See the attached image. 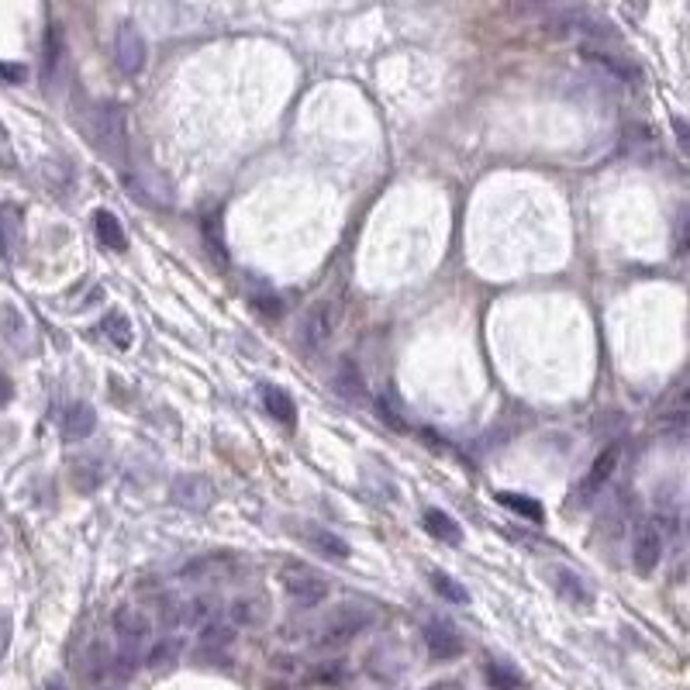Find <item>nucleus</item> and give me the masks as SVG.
<instances>
[{
  "label": "nucleus",
  "mask_w": 690,
  "mask_h": 690,
  "mask_svg": "<svg viewBox=\"0 0 690 690\" xmlns=\"http://www.w3.org/2000/svg\"><path fill=\"white\" fill-rule=\"evenodd\" d=\"M304 539L311 542L314 549L321 552V556H328V559H349L352 556V549H349V542L342 539V535H335L332 528H321V525H308L304 528Z\"/></svg>",
  "instance_id": "obj_18"
},
{
  "label": "nucleus",
  "mask_w": 690,
  "mask_h": 690,
  "mask_svg": "<svg viewBox=\"0 0 690 690\" xmlns=\"http://www.w3.org/2000/svg\"><path fill=\"white\" fill-rule=\"evenodd\" d=\"M94 232H97V242H101L104 249H114V252H125L128 249L125 228H121V221L114 218L111 211H97L94 214Z\"/></svg>",
  "instance_id": "obj_20"
},
{
  "label": "nucleus",
  "mask_w": 690,
  "mask_h": 690,
  "mask_svg": "<svg viewBox=\"0 0 690 690\" xmlns=\"http://www.w3.org/2000/svg\"><path fill=\"white\" fill-rule=\"evenodd\" d=\"M11 397H14V383L7 380L4 373H0V408H4V404L11 401Z\"/></svg>",
  "instance_id": "obj_31"
},
{
  "label": "nucleus",
  "mask_w": 690,
  "mask_h": 690,
  "mask_svg": "<svg viewBox=\"0 0 690 690\" xmlns=\"http://www.w3.org/2000/svg\"><path fill=\"white\" fill-rule=\"evenodd\" d=\"M259 401H263V408L270 411V418H276L280 425H287V428L297 425V404L287 390L273 387V383H263V387H259Z\"/></svg>",
  "instance_id": "obj_14"
},
{
  "label": "nucleus",
  "mask_w": 690,
  "mask_h": 690,
  "mask_svg": "<svg viewBox=\"0 0 690 690\" xmlns=\"http://www.w3.org/2000/svg\"><path fill=\"white\" fill-rule=\"evenodd\" d=\"M549 573H552V584H556V590L570 604H580V608H584V604L594 601V594H590V587L584 584V577H580L577 570H570V566L559 563V566H552Z\"/></svg>",
  "instance_id": "obj_15"
},
{
  "label": "nucleus",
  "mask_w": 690,
  "mask_h": 690,
  "mask_svg": "<svg viewBox=\"0 0 690 690\" xmlns=\"http://www.w3.org/2000/svg\"><path fill=\"white\" fill-rule=\"evenodd\" d=\"M87 135L111 163H118V166L128 163V128H125V111H121V104L104 101V104L90 107Z\"/></svg>",
  "instance_id": "obj_2"
},
{
  "label": "nucleus",
  "mask_w": 690,
  "mask_h": 690,
  "mask_svg": "<svg viewBox=\"0 0 690 690\" xmlns=\"http://www.w3.org/2000/svg\"><path fill=\"white\" fill-rule=\"evenodd\" d=\"M7 635H11V621H7V615H0V653L7 649Z\"/></svg>",
  "instance_id": "obj_32"
},
{
  "label": "nucleus",
  "mask_w": 690,
  "mask_h": 690,
  "mask_svg": "<svg viewBox=\"0 0 690 690\" xmlns=\"http://www.w3.org/2000/svg\"><path fill=\"white\" fill-rule=\"evenodd\" d=\"M0 76H4L7 83H21L28 76V69L18 63H0Z\"/></svg>",
  "instance_id": "obj_30"
},
{
  "label": "nucleus",
  "mask_w": 690,
  "mask_h": 690,
  "mask_svg": "<svg viewBox=\"0 0 690 690\" xmlns=\"http://www.w3.org/2000/svg\"><path fill=\"white\" fill-rule=\"evenodd\" d=\"M425 690H452V684H446V680H439V684H428Z\"/></svg>",
  "instance_id": "obj_34"
},
{
  "label": "nucleus",
  "mask_w": 690,
  "mask_h": 690,
  "mask_svg": "<svg viewBox=\"0 0 690 690\" xmlns=\"http://www.w3.org/2000/svg\"><path fill=\"white\" fill-rule=\"evenodd\" d=\"M487 677L497 690H518L521 687V673L511 663H504V659H494V663L487 666Z\"/></svg>",
  "instance_id": "obj_25"
},
{
  "label": "nucleus",
  "mask_w": 690,
  "mask_h": 690,
  "mask_svg": "<svg viewBox=\"0 0 690 690\" xmlns=\"http://www.w3.org/2000/svg\"><path fill=\"white\" fill-rule=\"evenodd\" d=\"M377 621V608L370 601H345L342 608H335V615H328L314 628V646L318 649H342L356 639L359 632Z\"/></svg>",
  "instance_id": "obj_1"
},
{
  "label": "nucleus",
  "mask_w": 690,
  "mask_h": 690,
  "mask_svg": "<svg viewBox=\"0 0 690 690\" xmlns=\"http://www.w3.org/2000/svg\"><path fill=\"white\" fill-rule=\"evenodd\" d=\"M377 411H380V418L387 421L390 428H397V432H404V428H408V425H404V418H401V414H397L394 408H390L387 401H377Z\"/></svg>",
  "instance_id": "obj_29"
},
{
  "label": "nucleus",
  "mask_w": 690,
  "mask_h": 690,
  "mask_svg": "<svg viewBox=\"0 0 690 690\" xmlns=\"http://www.w3.org/2000/svg\"><path fill=\"white\" fill-rule=\"evenodd\" d=\"M425 646L435 659H456L463 653V632L452 621L432 618L425 625Z\"/></svg>",
  "instance_id": "obj_10"
},
{
  "label": "nucleus",
  "mask_w": 690,
  "mask_h": 690,
  "mask_svg": "<svg viewBox=\"0 0 690 690\" xmlns=\"http://www.w3.org/2000/svg\"><path fill=\"white\" fill-rule=\"evenodd\" d=\"M283 590H287L290 601L301 604V608H318L332 587H328L325 573L311 570V566H304V563H290L287 570H283Z\"/></svg>",
  "instance_id": "obj_4"
},
{
  "label": "nucleus",
  "mask_w": 690,
  "mask_h": 690,
  "mask_svg": "<svg viewBox=\"0 0 690 690\" xmlns=\"http://www.w3.org/2000/svg\"><path fill=\"white\" fill-rule=\"evenodd\" d=\"M104 328V339L114 345V349H132L135 342V328L132 321L125 318V314H107V318L101 321Z\"/></svg>",
  "instance_id": "obj_21"
},
{
  "label": "nucleus",
  "mask_w": 690,
  "mask_h": 690,
  "mask_svg": "<svg viewBox=\"0 0 690 690\" xmlns=\"http://www.w3.org/2000/svg\"><path fill=\"white\" fill-rule=\"evenodd\" d=\"M114 635H118V649H114V653L132 659L138 666L145 663V653H149V646L156 642L149 615H145L142 608H135V604H125V608L114 611Z\"/></svg>",
  "instance_id": "obj_3"
},
{
  "label": "nucleus",
  "mask_w": 690,
  "mask_h": 690,
  "mask_svg": "<svg viewBox=\"0 0 690 690\" xmlns=\"http://www.w3.org/2000/svg\"><path fill=\"white\" fill-rule=\"evenodd\" d=\"M580 56H584L587 63H594L597 69H604L611 80L635 83L642 76V69L635 66V59L628 56V52H621V49H611V45H584V49H580Z\"/></svg>",
  "instance_id": "obj_7"
},
{
  "label": "nucleus",
  "mask_w": 690,
  "mask_h": 690,
  "mask_svg": "<svg viewBox=\"0 0 690 690\" xmlns=\"http://www.w3.org/2000/svg\"><path fill=\"white\" fill-rule=\"evenodd\" d=\"M114 63H118L121 73H128V76L145 69V38L132 21H125V25L118 28V38H114Z\"/></svg>",
  "instance_id": "obj_9"
},
{
  "label": "nucleus",
  "mask_w": 690,
  "mask_h": 690,
  "mask_svg": "<svg viewBox=\"0 0 690 690\" xmlns=\"http://www.w3.org/2000/svg\"><path fill=\"white\" fill-rule=\"evenodd\" d=\"M56 59H59L56 28H49V35H45V76H52V73H56Z\"/></svg>",
  "instance_id": "obj_28"
},
{
  "label": "nucleus",
  "mask_w": 690,
  "mask_h": 690,
  "mask_svg": "<svg viewBox=\"0 0 690 690\" xmlns=\"http://www.w3.org/2000/svg\"><path fill=\"white\" fill-rule=\"evenodd\" d=\"M97 428V411L90 408V404H69L66 414H63V435L69 442H80L87 439V435H94Z\"/></svg>",
  "instance_id": "obj_17"
},
{
  "label": "nucleus",
  "mask_w": 690,
  "mask_h": 690,
  "mask_svg": "<svg viewBox=\"0 0 690 690\" xmlns=\"http://www.w3.org/2000/svg\"><path fill=\"white\" fill-rule=\"evenodd\" d=\"M332 328H335L332 304L328 301L314 304V308L301 318V328H297V349H301L304 356H318L328 345V339H332Z\"/></svg>",
  "instance_id": "obj_5"
},
{
  "label": "nucleus",
  "mask_w": 690,
  "mask_h": 690,
  "mask_svg": "<svg viewBox=\"0 0 690 690\" xmlns=\"http://www.w3.org/2000/svg\"><path fill=\"white\" fill-rule=\"evenodd\" d=\"M225 615L232 618L239 628H245V625H256V621H263V604L252 601V597H239V601L228 604Z\"/></svg>",
  "instance_id": "obj_23"
},
{
  "label": "nucleus",
  "mask_w": 690,
  "mask_h": 690,
  "mask_svg": "<svg viewBox=\"0 0 690 690\" xmlns=\"http://www.w3.org/2000/svg\"><path fill=\"white\" fill-rule=\"evenodd\" d=\"M497 501H501L504 508L518 511L521 518H532V521H542V518H546V511H542V504H539V501H532V497H518V494H511V490H501V494H497Z\"/></svg>",
  "instance_id": "obj_24"
},
{
  "label": "nucleus",
  "mask_w": 690,
  "mask_h": 690,
  "mask_svg": "<svg viewBox=\"0 0 690 690\" xmlns=\"http://www.w3.org/2000/svg\"><path fill=\"white\" fill-rule=\"evenodd\" d=\"M0 166H4V170H14V166H18V156H14L11 135H7L4 125H0Z\"/></svg>",
  "instance_id": "obj_27"
},
{
  "label": "nucleus",
  "mask_w": 690,
  "mask_h": 690,
  "mask_svg": "<svg viewBox=\"0 0 690 690\" xmlns=\"http://www.w3.org/2000/svg\"><path fill=\"white\" fill-rule=\"evenodd\" d=\"M49 690H63V684H59V680H49Z\"/></svg>",
  "instance_id": "obj_35"
},
{
  "label": "nucleus",
  "mask_w": 690,
  "mask_h": 690,
  "mask_svg": "<svg viewBox=\"0 0 690 690\" xmlns=\"http://www.w3.org/2000/svg\"><path fill=\"white\" fill-rule=\"evenodd\" d=\"M170 501L180 504L187 511H207L214 504V487L207 477H197V473H183L170 483Z\"/></svg>",
  "instance_id": "obj_8"
},
{
  "label": "nucleus",
  "mask_w": 690,
  "mask_h": 690,
  "mask_svg": "<svg viewBox=\"0 0 690 690\" xmlns=\"http://www.w3.org/2000/svg\"><path fill=\"white\" fill-rule=\"evenodd\" d=\"M677 138H680V149H687V125L677 118Z\"/></svg>",
  "instance_id": "obj_33"
},
{
  "label": "nucleus",
  "mask_w": 690,
  "mask_h": 690,
  "mask_svg": "<svg viewBox=\"0 0 690 690\" xmlns=\"http://www.w3.org/2000/svg\"><path fill=\"white\" fill-rule=\"evenodd\" d=\"M421 525H425V532L432 535V539L446 542V546H459V542H463V528L456 525V518L446 515V511H439V508H428Z\"/></svg>",
  "instance_id": "obj_19"
},
{
  "label": "nucleus",
  "mask_w": 690,
  "mask_h": 690,
  "mask_svg": "<svg viewBox=\"0 0 690 690\" xmlns=\"http://www.w3.org/2000/svg\"><path fill=\"white\" fill-rule=\"evenodd\" d=\"M332 387H335V394L345 397V401H359V397L366 394V380H363V370L356 366V359H349V356L339 359V366H335V373H332Z\"/></svg>",
  "instance_id": "obj_13"
},
{
  "label": "nucleus",
  "mask_w": 690,
  "mask_h": 690,
  "mask_svg": "<svg viewBox=\"0 0 690 690\" xmlns=\"http://www.w3.org/2000/svg\"><path fill=\"white\" fill-rule=\"evenodd\" d=\"M432 587H435V594L446 597L449 604H466V601H470L466 587H459L456 580L449 577V573H432Z\"/></svg>",
  "instance_id": "obj_26"
},
{
  "label": "nucleus",
  "mask_w": 690,
  "mask_h": 690,
  "mask_svg": "<svg viewBox=\"0 0 690 690\" xmlns=\"http://www.w3.org/2000/svg\"><path fill=\"white\" fill-rule=\"evenodd\" d=\"M21 245H25V218H21L18 204H0V256L18 259Z\"/></svg>",
  "instance_id": "obj_11"
},
{
  "label": "nucleus",
  "mask_w": 690,
  "mask_h": 690,
  "mask_svg": "<svg viewBox=\"0 0 690 690\" xmlns=\"http://www.w3.org/2000/svg\"><path fill=\"white\" fill-rule=\"evenodd\" d=\"M176 656H180V639H156L149 646V653H145V666H152V670H163V666H173L176 663Z\"/></svg>",
  "instance_id": "obj_22"
},
{
  "label": "nucleus",
  "mask_w": 690,
  "mask_h": 690,
  "mask_svg": "<svg viewBox=\"0 0 690 690\" xmlns=\"http://www.w3.org/2000/svg\"><path fill=\"white\" fill-rule=\"evenodd\" d=\"M0 335L14 352H32V325L14 304H0Z\"/></svg>",
  "instance_id": "obj_12"
},
{
  "label": "nucleus",
  "mask_w": 690,
  "mask_h": 690,
  "mask_svg": "<svg viewBox=\"0 0 690 690\" xmlns=\"http://www.w3.org/2000/svg\"><path fill=\"white\" fill-rule=\"evenodd\" d=\"M618 446H611V449H604L601 456L594 459V466H590V473H587V480L580 483V497L584 501H590L594 497V490H601L604 483H608L611 477H615V470H618Z\"/></svg>",
  "instance_id": "obj_16"
},
{
  "label": "nucleus",
  "mask_w": 690,
  "mask_h": 690,
  "mask_svg": "<svg viewBox=\"0 0 690 690\" xmlns=\"http://www.w3.org/2000/svg\"><path fill=\"white\" fill-rule=\"evenodd\" d=\"M663 532H659V521L656 518H642L639 525H635V535H632V563L635 570L642 573V577H649V573L659 566V559H663Z\"/></svg>",
  "instance_id": "obj_6"
}]
</instances>
